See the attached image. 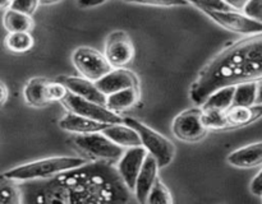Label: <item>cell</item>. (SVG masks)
<instances>
[{
    "label": "cell",
    "instance_id": "25",
    "mask_svg": "<svg viewBox=\"0 0 262 204\" xmlns=\"http://www.w3.org/2000/svg\"><path fill=\"white\" fill-rule=\"evenodd\" d=\"M5 46L9 51L14 54H25L28 53L33 47L32 35L30 32H14L8 33L5 37Z\"/></svg>",
    "mask_w": 262,
    "mask_h": 204
},
{
    "label": "cell",
    "instance_id": "18",
    "mask_svg": "<svg viewBox=\"0 0 262 204\" xmlns=\"http://www.w3.org/2000/svg\"><path fill=\"white\" fill-rule=\"evenodd\" d=\"M102 134L109 138L113 143H115V144L122 148L142 147V142H141L138 133L125 124L109 125L102 132Z\"/></svg>",
    "mask_w": 262,
    "mask_h": 204
},
{
    "label": "cell",
    "instance_id": "34",
    "mask_svg": "<svg viewBox=\"0 0 262 204\" xmlns=\"http://www.w3.org/2000/svg\"><path fill=\"white\" fill-rule=\"evenodd\" d=\"M104 4V2H99V3H84V2H81L78 3L79 7L82 8H92V7H99V5Z\"/></svg>",
    "mask_w": 262,
    "mask_h": 204
},
{
    "label": "cell",
    "instance_id": "31",
    "mask_svg": "<svg viewBox=\"0 0 262 204\" xmlns=\"http://www.w3.org/2000/svg\"><path fill=\"white\" fill-rule=\"evenodd\" d=\"M136 5H148V7H183L189 4L187 2H141L133 3Z\"/></svg>",
    "mask_w": 262,
    "mask_h": 204
},
{
    "label": "cell",
    "instance_id": "4",
    "mask_svg": "<svg viewBox=\"0 0 262 204\" xmlns=\"http://www.w3.org/2000/svg\"><path fill=\"white\" fill-rule=\"evenodd\" d=\"M123 124L128 125L138 133L141 142H142V147L147 150L148 155L155 158L159 168L170 165L171 161L174 160V156H176V147L168 138H165L143 122L133 119V117H124Z\"/></svg>",
    "mask_w": 262,
    "mask_h": 204
},
{
    "label": "cell",
    "instance_id": "37",
    "mask_svg": "<svg viewBox=\"0 0 262 204\" xmlns=\"http://www.w3.org/2000/svg\"><path fill=\"white\" fill-rule=\"evenodd\" d=\"M217 204H223V203H217Z\"/></svg>",
    "mask_w": 262,
    "mask_h": 204
},
{
    "label": "cell",
    "instance_id": "11",
    "mask_svg": "<svg viewBox=\"0 0 262 204\" xmlns=\"http://www.w3.org/2000/svg\"><path fill=\"white\" fill-rule=\"evenodd\" d=\"M147 155V150L143 147L128 148L118 162V172L130 191H135L136 181L142 170Z\"/></svg>",
    "mask_w": 262,
    "mask_h": 204
},
{
    "label": "cell",
    "instance_id": "15",
    "mask_svg": "<svg viewBox=\"0 0 262 204\" xmlns=\"http://www.w3.org/2000/svg\"><path fill=\"white\" fill-rule=\"evenodd\" d=\"M158 171L159 165L156 160L151 155H147L145 162H143L142 170H141L137 181H136L135 195L140 204H146V201H147L148 195H150L156 180L159 178Z\"/></svg>",
    "mask_w": 262,
    "mask_h": 204
},
{
    "label": "cell",
    "instance_id": "29",
    "mask_svg": "<svg viewBox=\"0 0 262 204\" xmlns=\"http://www.w3.org/2000/svg\"><path fill=\"white\" fill-rule=\"evenodd\" d=\"M69 91L64 84L59 83V82H50L49 83L48 88V94L50 102H56V101H63L67 96H68Z\"/></svg>",
    "mask_w": 262,
    "mask_h": 204
},
{
    "label": "cell",
    "instance_id": "36",
    "mask_svg": "<svg viewBox=\"0 0 262 204\" xmlns=\"http://www.w3.org/2000/svg\"><path fill=\"white\" fill-rule=\"evenodd\" d=\"M10 5H12V2H8V0H0V10L2 9L8 10L10 8Z\"/></svg>",
    "mask_w": 262,
    "mask_h": 204
},
{
    "label": "cell",
    "instance_id": "32",
    "mask_svg": "<svg viewBox=\"0 0 262 204\" xmlns=\"http://www.w3.org/2000/svg\"><path fill=\"white\" fill-rule=\"evenodd\" d=\"M251 193L257 196H262V170L251 181Z\"/></svg>",
    "mask_w": 262,
    "mask_h": 204
},
{
    "label": "cell",
    "instance_id": "3",
    "mask_svg": "<svg viewBox=\"0 0 262 204\" xmlns=\"http://www.w3.org/2000/svg\"><path fill=\"white\" fill-rule=\"evenodd\" d=\"M89 161L82 157L74 156H59V157H49L42 160L33 161L25 163L14 168L5 171L4 175L18 183H27V181L45 180L54 177L66 171L81 167L86 165Z\"/></svg>",
    "mask_w": 262,
    "mask_h": 204
},
{
    "label": "cell",
    "instance_id": "5",
    "mask_svg": "<svg viewBox=\"0 0 262 204\" xmlns=\"http://www.w3.org/2000/svg\"><path fill=\"white\" fill-rule=\"evenodd\" d=\"M72 144L76 149L84 153L96 162L113 165V162H119V160L124 155V149L113 143L102 133L76 135L72 138Z\"/></svg>",
    "mask_w": 262,
    "mask_h": 204
},
{
    "label": "cell",
    "instance_id": "14",
    "mask_svg": "<svg viewBox=\"0 0 262 204\" xmlns=\"http://www.w3.org/2000/svg\"><path fill=\"white\" fill-rule=\"evenodd\" d=\"M262 117V105L252 107L232 106L223 114V130L239 129L257 121Z\"/></svg>",
    "mask_w": 262,
    "mask_h": 204
},
{
    "label": "cell",
    "instance_id": "24",
    "mask_svg": "<svg viewBox=\"0 0 262 204\" xmlns=\"http://www.w3.org/2000/svg\"><path fill=\"white\" fill-rule=\"evenodd\" d=\"M0 204H22L19 184L4 173L0 175Z\"/></svg>",
    "mask_w": 262,
    "mask_h": 204
},
{
    "label": "cell",
    "instance_id": "30",
    "mask_svg": "<svg viewBox=\"0 0 262 204\" xmlns=\"http://www.w3.org/2000/svg\"><path fill=\"white\" fill-rule=\"evenodd\" d=\"M38 5H40V2H35V0H15V2H12L10 9L31 17L37 9Z\"/></svg>",
    "mask_w": 262,
    "mask_h": 204
},
{
    "label": "cell",
    "instance_id": "26",
    "mask_svg": "<svg viewBox=\"0 0 262 204\" xmlns=\"http://www.w3.org/2000/svg\"><path fill=\"white\" fill-rule=\"evenodd\" d=\"M146 204H173V196L160 178L156 180Z\"/></svg>",
    "mask_w": 262,
    "mask_h": 204
},
{
    "label": "cell",
    "instance_id": "6",
    "mask_svg": "<svg viewBox=\"0 0 262 204\" xmlns=\"http://www.w3.org/2000/svg\"><path fill=\"white\" fill-rule=\"evenodd\" d=\"M72 63L79 71L82 78L94 83L99 82L114 69L106 60L104 54L90 46L77 47L72 54Z\"/></svg>",
    "mask_w": 262,
    "mask_h": 204
},
{
    "label": "cell",
    "instance_id": "19",
    "mask_svg": "<svg viewBox=\"0 0 262 204\" xmlns=\"http://www.w3.org/2000/svg\"><path fill=\"white\" fill-rule=\"evenodd\" d=\"M49 83H50L49 79L41 78V76L30 79L23 89L26 102L33 107H45L51 104L48 94Z\"/></svg>",
    "mask_w": 262,
    "mask_h": 204
},
{
    "label": "cell",
    "instance_id": "8",
    "mask_svg": "<svg viewBox=\"0 0 262 204\" xmlns=\"http://www.w3.org/2000/svg\"><path fill=\"white\" fill-rule=\"evenodd\" d=\"M61 102H63L64 107L69 112L81 115V116L95 120V121L104 122V124L107 125H117L123 124V120H124V117H122L119 114L109 110L106 106L87 101V99L76 96V94L71 93V92H69L68 96Z\"/></svg>",
    "mask_w": 262,
    "mask_h": 204
},
{
    "label": "cell",
    "instance_id": "17",
    "mask_svg": "<svg viewBox=\"0 0 262 204\" xmlns=\"http://www.w3.org/2000/svg\"><path fill=\"white\" fill-rule=\"evenodd\" d=\"M228 163L237 168H253L262 165V142L252 143L233 150L227 157Z\"/></svg>",
    "mask_w": 262,
    "mask_h": 204
},
{
    "label": "cell",
    "instance_id": "21",
    "mask_svg": "<svg viewBox=\"0 0 262 204\" xmlns=\"http://www.w3.org/2000/svg\"><path fill=\"white\" fill-rule=\"evenodd\" d=\"M140 101V89L128 88L107 96L106 107L114 112H122L129 110Z\"/></svg>",
    "mask_w": 262,
    "mask_h": 204
},
{
    "label": "cell",
    "instance_id": "20",
    "mask_svg": "<svg viewBox=\"0 0 262 204\" xmlns=\"http://www.w3.org/2000/svg\"><path fill=\"white\" fill-rule=\"evenodd\" d=\"M235 86L225 87L219 89L215 93H212L201 106L204 112H223L228 111L233 106V99H234Z\"/></svg>",
    "mask_w": 262,
    "mask_h": 204
},
{
    "label": "cell",
    "instance_id": "7",
    "mask_svg": "<svg viewBox=\"0 0 262 204\" xmlns=\"http://www.w3.org/2000/svg\"><path fill=\"white\" fill-rule=\"evenodd\" d=\"M171 129L177 139L187 143L200 142L209 133L204 124V111L201 107H192L177 115Z\"/></svg>",
    "mask_w": 262,
    "mask_h": 204
},
{
    "label": "cell",
    "instance_id": "12",
    "mask_svg": "<svg viewBox=\"0 0 262 204\" xmlns=\"http://www.w3.org/2000/svg\"><path fill=\"white\" fill-rule=\"evenodd\" d=\"M96 86L105 96H112L117 92L128 88L140 89V82L135 73L124 68L113 69L109 74L96 82Z\"/></svg>",
    "mask_w": 262,
    "mask_h": 204
},
{
    "label": "cell",
    "instance_id": "16",
    "mask_svg": "<svg viewBox=\"0 0 262 204\" xmlns=\"http://www.w3.org/2000/svg\"><path fill=\"white\" fill-rule=\"evenodd\" d=\"M109 126L104 122L95 121V120L87 119V117L81 116V115L68 112L66 116L59 120V128L66 132L76 133L77 135L92 134V133H101Z\"/></svg>",
    "mask_w": 262,
    "mask_h": 204
},
{
    "label": "cell",
    "instance_id": "2",
    "mask_svg": "<svg viewBox=\"0 0 262 204\" xmlns=\"http://www.w3.org/2000/svg\"><path fill=\"white\" fill-rule=\"evenodd\" d=\"M257 81H262V33L227 43L200 70L189 97L202 106L219 89Z\"/></svg>",
    "mask_w": 262,
    "mask_h": 204
},
{
    "label": "cell",
    "instance_id": "33",
    "mask_svg": "<svg viewBox=\"0 0 262 204\" xmlns=\"http://www.w3.org/2000/svg\"><path fill=\"white\" fill-rule=\"evenodd\" d=\"M8 99V88L2 81H0V107L7 102Z\"/></svg>",
    "mask_w": 262,
    "mask_h": 204
},
{
    "label": "cell",
    "instance_id": "35",
    "mask_svg": "<svg viewBox=\"0 0 262 204\" xmlns=\"http://www.w3.org/2000/svg\"><path fill=\"white\" fill-rule=\"evenodd\" d=\"M256 105H262V81L258 82V91H257V101Z\"/></svg>",
    "mask_w": 262,
    "mask_h": 204
},
{
    "label": "cell",
    "instance_id": "27",
    "mask_svg": "<svg viewBox=\"0 0 262 204\" xmlns=\"http://www.w3.org/2000/svg\"><path fill=\"white\" fill-rule=\"evenodd\" d=\"M193 7L199 8L200 10H211V12H232V10H235L234 8L230 5L229 2H193L189 3ZM238 12V10H237Z\"/></svg>",
    "mask_w": 262,
    "mask_h": 204
},
{
    "label": "cell",
    "instance_id": "22",
    "mask_svg": "<svg viewBox=\"0 0 262 204\" xmlns=\"http://www.w3.org/2000/svg\"><path fill=\"white\" fill-rule=\"evenodd\" d=\"M3 24L9 33L14 32H30L33 28V19L30 15L8 9L3 17Z\"/></svg>",
    "mask_w": 262,
    "mask_h": 204
},
{
    "label": "cell",
    "instance_id": "28",
    "mask_svg": "<svg viewBox=\"0 0 262 204\" xmlns=\"http://www.w3.org/2000/svg\"><path fill=\"white\" fill-rule=\"evenodd\" d=\"M243 14L252 20L262 23V0H251L246 2L243 7Z\"/></svg>",
    "mask_w": 262,
    "mask_h": 204
},
{
    "label": "cell",
    "instance_id": "10",
    "mask_svg": "<svg viewBox=\"0 0 262 204\" xmlns=\"http://www.w3.org/2000/svg\"><path fill=\"white\" fill-rule=\"evenodd\" d=\"M202 13L211 18L216 24L232 32L241 33L245 36H252L262 33V23L252 20L246 17L243 13L232 10V12H211V10H202Z\"/></svg>",
    "mask_w": 262,
    "mask_h": 204
},
{
    "label": "cell",
    "instance_id": "23",
    "mask_svg": "<svg viewBox=\"0 0 262 204\" xmlns=\"http://www.w3.org/2000/svg\"><path fill=\"white\" fill-rule=\"evenodd\" d=\"M258 82H248L235 86L234 99L233 106L239 107H252L257 101Z\"/></svg>",
    "mask_w": 262,
    "mask_h": 204
},
{
    "label": "cell",
    "instance_id": "9",
    "mask_svg": "<svg viewBox=\"0 0 262 204\" xmlns=\"http://www.w3.org/2000/svg\"><path fill=\"white\" fill-rule=\"evenodd\" d=\"M104 55L110 65L119 69L129 64L135 58V46L124 31H114L105 40Z\"/></svg>",
    "mask_w": 262,
    "mask_h": 204
},
{
    "label": "cell",
    "instance_id": "1",
    "mask_svg": "<svg viewBox=\"0 0 262 204\" xmlns=\"http://www.w3.org/2000/svg\"><path fill=\"white\" fill-rule=\"evenodd\" d=\"M22 204H129L130 190L118 168L87 162L45 180L19 184Z\"/></svg>",
    "mask_w": 262,
    "mask_h": 204
},
{
    "label": "cell",
    "instance_id": "13",
    "mask_svg": "<svg viewBox=\"0 0 262 204\" xmlns=\"http://www.w3.org/2000/svg\"><path fill=\"white\" fill-rule=\"evenodd\" d=\"M56 82L64 84L68 88L71 93L76 94V96L82 97V98L87 99V101L95 102V104L102 105L106 106L107 97L97 88L96 83L87 79L82 78V76H71V75H63L59 76Z\"/></svg>",
    "mask_w": 262,
    "mask_h": 204
}]
</instances>
